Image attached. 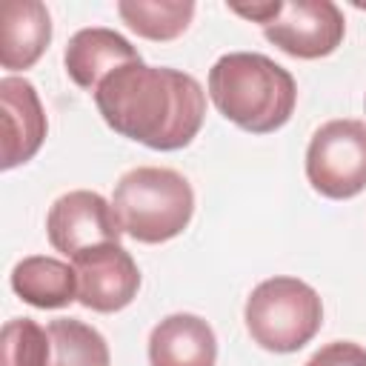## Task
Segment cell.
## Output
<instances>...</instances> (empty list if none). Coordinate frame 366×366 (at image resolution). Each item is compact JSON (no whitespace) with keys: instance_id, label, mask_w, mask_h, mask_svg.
I'll use <instances>...</instances> for the list:
<instances>
[{"instance_id":"obj_3","label":"cell","mask_w":366,"mask_h":366,"mask_svg":"<svg viewBox=\"0 0 366 366\" xmlns=\"http://www.w3.org/2000/svg\"><path fill=\"white\" fill-rule=\"evenodd\" d=\"M112 209L123 234L154 246L186 232L194 214V189L174 169L134 166L120 174Z\"/></svg>"},{"instance_id":"obj_15","label":"cell","mask_w":366,"mask_h":366,"mask_svg":"<svg viewBox=\"0 0 366 366\" xmlns=\"http://www.w3.org/2000/svg\"><path fill=\"white\" fill-rule=\"evenodd\" d=\"M51 360L49 366H112L106 337L74 317H57L49 326Z\"/></svg>"},{"instance_id":"obj_4","label":"cell","mask_w":366,"mask_h":366,"mask_svg":"<svg viewBox=\"0 0 366 366\" xmlns=\"http://www.w3.org/2000/svg\"><path fill=\"white\" fill-rule=\"evenodd\" d=\"M249 337L274 355H292L303 349L323 326L320 295L292 274H274L260 280L243 306Z\"/></svg>"},{"instance_id":"obj_2","label":"cell","mask_w":366,"mask_h":366,"mask_svg":"<svg viewBox=\"0 0 366 366\" xmlns=\"http://www.w3.org/2000/svg\"><path fill=\"white\" fill-rule=\"evenodd\" d=\"M214 109L243 132L272 134L297 106V83L289 69L260 51H229L209 69Z\"/></svg>"},{"instance_id":"obj_5","label":"cell","mask_w":366,"mask_h":366,"mask_svg":"<svg viewBox=\"0 0 366 366\" xmlns=\"http://www.w3.org/2000/svg\"><path fill=\"white\" fill-rule=\"evenodd\" d=\"M306 180L329 200H352L366 189V123L337 117L306 146Z\"/></svg>"},{"instance_id":"obj_14","label":"cell","mask_w":366,"mask_h":366,"mask_svg":"<svg viewBox=\"0 0 366 366\" xmlns=\"http://www.w3.org/2000/svg\"><path fill=\"white\" fill-rule=\"evenodd\" d=\"M194 3L192 0H120L117 14L120 20L146 40L154 43H169L177 40L192 17H194Z\"/></svg>"},{"instance_id":"obj_13","label":"cell","mask_w":366,"mask_h":366,"mask_svg":"<svg viewBox=\"0 0 366 366\" xmlns=\"http://www.w3.org/2000/svg\"><path fill=\"white\" fill-rule=\"evenodd\" d=\"M9 283L11 292L34 309H63L77 300L74 266L49 254H29L17 260L9 274Z\"/></svg>"},{"instance_id":"obj_10","label":"cell","mask_w":366,"mask_h":366,"mask_svg":"<svg viewBox=\"0 0 366 366\" xmlns=\"http://www.w3.org/2000/svg\"><path fill=\"white\" fill-rule=\"evenodd\" d=\"M137 60H140V51L120 31L106 26H89L74 31L63 51V66L69 80L92 94L114 69Z\"/></svg>"},{"instance_id":"obj_16","label":"cell","mask_w":366,"mask_h":366,"mask_svg":"<svg viewBox=\"0 0 366 366\" xmlns=\"http://www.w3.org/2000/svg\"><path fill=\"white\" fill-rule=\"evenodd\" d=\"M51 337L31 317H11L0 335V366H49Z\"/></svg>"},{"instance_id":"obj_18","label":"cell","mask_w":366,"mask_h":366,"mask_svg":"<svg viewBox=\"0 0 366 366\" xmlns=\"http://www.w3.org/2000/svg\"><path fill=\"white\" fill-rule=\"evenodd\" d=\"M229 11L252 20V23H260V26H269L280 11H283V3L280 0H266V3H252V6H240V3H229Z\"/></svg>"},{"instance_id":"obj_8","label":"cell","mask_w":366,"mask_h":366,"mask_svg":"<svg viewBox=\"0 0 366 366\" xmlns=\"http://www.w3.org/2000/svg\"><path fill=\"white\" fill-rule=\"evenodd\" d=\"M77 272V303L112 315L126 309L140 289V269L120 243H103L71 257Z\"/></svg>"},{"instance_id":"obj_7","label":"cell","mask_w":366,"mask_h":366,"mask_svg":"<svg viewBox=\"0 0 366 366\" xmlns=\"http://www.w3.org/2000/svg\"><path fill=\"white\" fill-rule=\"evenodd\" d=\"M346 34L343 11L332 0H289L283 11L263 26V37L297 60L329 57Z\"/></svg>"},{"instance_id":"obj_19","label":"cell","mask_w":366,"mask_h":366,"mask_svg":"<svg viewBox=\"0 0 366 366\" xmlns=\"http://www.w3.org/2000/svg\"><path fill=\"white\" fill-rule=\"evenodd\" d=\"M363 106H366V100H363Z\"/></svg>"},{"instance_id":"obj_12","label":"cell","mask_w":366,"mask_h":366,"mask_svg":"<svg viewBox=\"0 0 366 366\" xmlns=\"http://www.w3.org/2000/svg\"><path fill=\"white\" fill-rule=\"evenodd\" d=\"M51 43V14L40 0H9L0 11V66L31 69Z\"/></svg>"},{"instance_id":"obj_1","label":"cell","mask_w":366,"mask_h":366,"mask_svg":"<svg viewBox=\"0 0 366 366\" xmlns=\"http://www.w3.org/2000/svg\"><path fill=\"white\" fill-rule=\"evenodd\" d=\"M103 123L154 152L186 149L206 117L203 86L180 69L143 60L114 69L94 92Z\"/></svg>"},{"instance_id":"obj_6","label":"cell","mask_w":366,"mask_h":366,"mask_svg":"<svg viewBox=\"0 0 366 366\" xmlns=\"http://www.w3.org/2000/svg\"><path fill=\"white\" fill-rule=\"evenodd\" d=\"M120 223L112 203L92 189H74L60 194L46 214V237L54 252L77 257L86 249L103 243H120Z\"/></svg>"},{"instance_id":"obj_17","label":"cell","mask_w":366,"mask_h":366,"mask_svg":"<svg viewBox=\"0 0 366 366\" xmlns=\"http://www.w3.org/2000/svg\"><path fill=\"white\" fill-rule=\"evenodd\" d=\"M303 366H366V349L355 340H332L320 346Z\"/></svg>"},{"instance_id":"obj_11","label":"cell","mask_w":366,"mask_h":366,"mask_svg":"<svg viewBox=\"0 0 366 366\" xmlns=\"http://www.w3.org/2000/svg\"><path fill=\"white\" fill-rule=\"evenodd\" d=\"M152 366H214L217 337L214 329L192 312L166 315L149 335Z\"/></svg>"},{"instance_id":"obj_9","label":"cell","mask_w":366,"mask_h":366,"mask_svg":"<svg viewBox=\"0 0 366 366\" xmlns=\"http://www.w3.org/2000/svg\"><path fill=\"white\" fill-rule=\"evenodd\" d=\"M0 112H3L0 169L11 172L29 163L40 152L49 132V120L34 83L17 74H6L0 80Z\"/></svg>"}]
</instances>
